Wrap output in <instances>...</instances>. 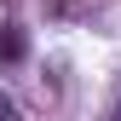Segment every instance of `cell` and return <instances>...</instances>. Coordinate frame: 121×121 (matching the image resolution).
<instances>
[{
    "mask_svg": "<svg viewBox=\"0 0 121 121\" xmlns=\"http://www.w3.org/2000/svg\"><path fill=\"white\" fill-rule=\"evenodd\" d=\"M23 52H29V46H23V35H17V29H0V64H17Z\"/></svg>",
    "mask_w": 121,
    "mask_h": 121,
    "instance_id": "obj_1",
    "label": "cell"
},
{
    "mask_svg": "<svg viewBox=\"0 0 121 121\" xmlns=\"http://www.w3.org/2000/svg\"><path fill=\"white\" fill-rule=\"evenodd\" d=\"M12 115H17V110H12V98H0V121H12Z\"/></svg>",
    "mask_w": 121,
    "mask_h": 121,
    "instance_id": "obj_2",
    "label": "cell"
}]
</instances>
